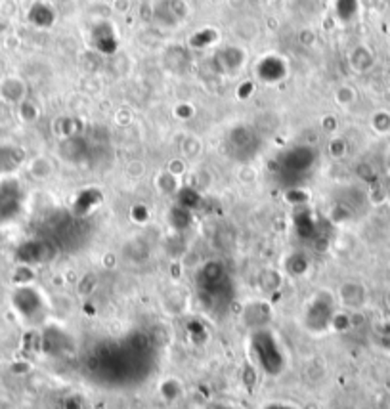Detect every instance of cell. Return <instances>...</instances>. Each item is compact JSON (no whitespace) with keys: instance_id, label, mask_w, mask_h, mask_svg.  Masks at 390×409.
Wrapping results in <instances>:
<instances>
[{"instance_id":"6da1fadb","label":"cell","mask_w":390,"mask_h":409,"mask_svg":"<svg viewBox=\"0 0 390 409\" xmlns=\"http://www.w3.org/2000/svg\"><path fill=\"white\" fill-rule=\"evenodd\" d=\"M335 302L329 292L322 291L310 300L306 312H304V323L308 331L314 333H324L325 329H329L335 320Z\"/></svg>"},{"instance_id":"7a4b0ae2","label":"cell","mask_w":390,"mask_h":409,"mask_svg":"<svg viewBox=\"0 0 390 409\" xmlns=\"http://www.w3.org/2000/svg\"><path fill=\"white\" fill-rule=\"evenodd\" d=\"M12 302L17 314L22 315L25 322H40V318L45 315V300L35 287L20 285L15 289Z\"/></svg>"},{"instance_id":"3957f363","label":"cell","mask_w":390,"mask_h":409,"mask_svg":"<svg viewBox=\"0 0 390 409\" xmlns=\"http://www.w3.org/2000/svg\"><path fill=\"white\" fill-rule=\"evenodd\" d=\"M22 188L15 180L0 184V224H6L22 212Z\"/></svg>"},{"instance_id":"277c9868","label":"cell","mask_w":390,"mask_h":409,"mask_svg":"<svg viewBox=\"0 0 390 409\" xmlns=\"http://www.w3.org/2000/svg\"><path fill=\"white\" fill-rule=\"evenodd\" d=\"M23 161H25V154L22 147L12 146V144L0 146V174H12L22 167Z\"/></svg>"},{"instance_id":"5b68a950","label":"cell","mask_w":390,"mask_h":409,"mask_svg":"<svg viewBox=\"0 0 390 409\" xmlns=\"http://www.w3.org/2000/svg\"><path fill=\"white\" fill-rule=\"evenodd\" d=\"M340 302L348 308H360L366 302V289L360 283L348 281L339 289Z\"/></svg>"},{"instance_id":"8992f818","label":"cell","mask_w":390,"mask_h":409,"mask_svg":"<svg viewBox=\"0 0 390 409\" xmlns=\"http://www.w3.org/2000/svg\"><path fill=\"white\" fill-rule=\"evenodd\" d=\"M255 318H258V331H262L266 323L270 322V318H272V312H270V308L266 306V302H249L247 304L243 312V320L249 327L255 325Z\"/></svg>"},{"instance_id":"52a82bcc","label":"cell","mask_w":390,"mask_h":409,"mask_svg":"<svg viewBox=\"0 0 390 409\" xmlns=\"http://www.w3.org/2000/svg\"><path fill=\"white\" fill-rule=\"evenodd\" d=\"M218 58L222 59L224 73H236L245 66V50H239V48H224L218 54Z\"/></svg>"},{"instance_id":"ba28073f","label":"cell","mask_w":390,"mask_h":409,"mask_svg":"<svg viewBox=\"0 0 390 409\" xmlns=\"http://www.w3.org/2000/svg\"><path fill=\"white\" fill-rule=\"evenodd\" d=\"M0 94L6 102H22L25 98V84L20 79H6L0 87Z\"/></svg>"}]
</instances>
